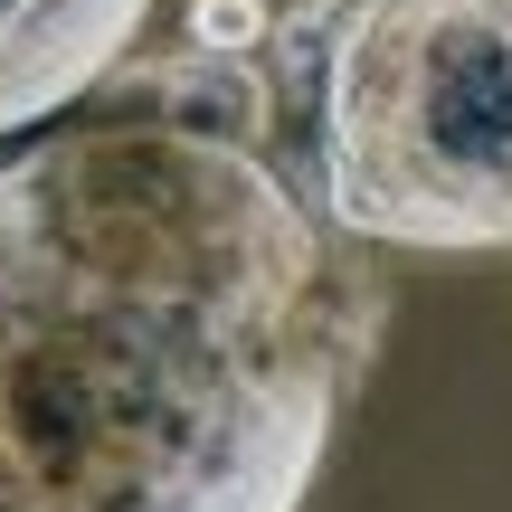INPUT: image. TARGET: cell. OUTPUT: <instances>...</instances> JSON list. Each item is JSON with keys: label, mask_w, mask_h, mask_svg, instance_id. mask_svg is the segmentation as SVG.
I'll return each mask as SVG.
<instances>
[{"label": "cell", "mask_w": 512, "mask_h": 512, "mask_svg": "<svg viewBox=\"0 0 512 512\" xmlns=\"http://www.w3.org/2000/svg\"><path fill=\"white\" fill-rule=\"evenodd\" d=\"M152 0H0V133H29L133 57Z\"/></svg>", "instance_id": "3"}, {"label": "cell", "mask_w": 512, "mask_h": 512, "mask_svg": "<svg viewBox=\"0 0 512 512\" xmlns=\"http://www.w3.org/2000/svg\"><path fill=\"white\" fill-rule=\"evenodd\" d=\"M304 190L361 247H512V0H351L313 76Z\"/></svg>", "instance_id": "2"}, {"label": "cell", "mask_w": 512, "mask_h": 512, "mask_svg": "<svg viewBox=\"0 0 512 512\" xmlns=\"http://www.w3.org/2000/svg\"><path fill=\"white\" fill-rule=\"evenodd\" d=\"M95 95H114V105H133V114L200 124V133H238V143H275V114H285V95H275V76H266V48H200V38L124 57Z\"/></svg>", "instance_id": "4"}, {"label": "cell", "mask_w": 512, "mask_h": 512, "mask_svg": "<svg viewBox=\"0 0 512 512\" xmlns=\"http://www.w3.org/2000/svg\"><path fill=\"white\" fill-rule=\"evenodd\" d=\"M266 29H275L266 0H190L181 19V38H200V48H266Z\"/></svg>", "instance_id": "5"}, {"label": "cell", "mask_w": 512, "mask_h": 512, "mask_svg": "<svg viewBox=\"0 0 512 512\" xmlns=\"http://www.w3.org/2000/svg\"><path fill=\"white\" fill-rule=\"evenodd\" d=\"M389 285L275 143L171 114L0 162V512H304Z\"/></svg>", "instance_id": "1"}]
</instances>
